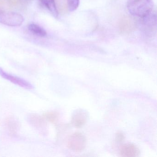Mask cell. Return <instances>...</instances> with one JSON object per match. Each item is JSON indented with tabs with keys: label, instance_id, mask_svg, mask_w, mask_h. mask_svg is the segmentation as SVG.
I'll return each mask as SVG.
<instances>
[{
	"label": "cell",
	"instance_id": "cell-1",
	"mask_svg": "<svg viewBox=\"0 0 157 157\" xmlns=\"http://www.w3.org/2000/svg\"><path fill=\"white\" fill-rule=\"evenodd\" d=\"M127 8L130 14L142 18L152 11V0H128Z\"/></svg>",
	"mask_w": 157,
	"mask_h": 157
},
{
	"label": "cell",
	"instance_id": "cell-2",
	"mask_svg": "<svg viewBox=\"0 0 157 157\" xmlns=\"http://www.w3.org/2000/svg\"><path fill=\"white\" fill-rule=\"evenodd\" d=\"M24 21L23 16L20 13L0 10V23L11 27H16L22 25Z\"/></svg>",
	"mask_w": 157,
	"mask_h": 157
},
{
	"label": "cell",
	"instance_id": "cell-3",
	"mask_svg": "<svg viewBox=\"0 0 157 157\" xmlns=\"http://www.w3.org/2000/svg\"><path fill=\"white\" fill-rule=\"evenodd\" d=\"M86 138L80 132H75L69 137L67 141L68 148L75 151H81L86 146Z\"/></svg>",
	"mask_w": 157,
	"mask_h": 157
},
{
	"label": "cell",
	"instance_id": "cell-4",
	"mask_svg": "<svg viewBox=\"0 0 157 157\" xmlns=\"http://www.w3.org/2000/svg\"><path fill=\"white\" fill-rule=\"evenodd\" d=\"M0 76L3 78L9 81L13 84L20 86L21 88L27 90H32L34 88L33 85L29 82L20 77L8 73L3 70V69L2 68H0Z\"/></svg>",
	"mask_w": 157,
	"mask_h": 157
},
{
	"label": "cell",
	"instance_id": "cell-5",
	"mask_svg": "<svg viewBox=\"0 0 157 157\" xmlns=\"http://www.w3.org/2000/svg\"><path fill=\"white\" fill-rule=\"evenodd\" d=\"M142 27L146 34L148 35L155 33L157 27V16L156 13L152 12L142 18Z\"/></svg>",
	"mask_w": 157,
	"mask_h": 157
},
{
	"label": "cell",
	"instance_id": "cell-6",
	"mask_svg": "<svg viewBox=\"0 0 157 157\" xmlns=\"http://www.w3.org/2000/svg\"><path fill=\"white\" fill-rule=\"evenodd\" d=\"M119 27L122 33H130L136 29V22L130 17L124 16L120 20Z\"/></svg>",
	"mask_w": 157,
	"mask_h": 157
},
{
	"label": "cell",
	"instance_id": "cell-7",
	"mask_svg": "<svg viewBox=\"0 0 157 157\" xmlns=\"http://www.w3.org/2000/svg\"><path fill=\"white\" fill-rule=\"evenodd\" d=\"M28 119L30 124L37 130L42 133L45 131L47 124L43 116L36 114H32L28 117Z\"/></svg>",
	"mask_w": 157,
	"mask_h": 157
},
{
	"label": "cell",
	"instance_id": "cell-8",
	"mask_svg": "<svg viewBox=\"0 0 157 157\" xmlns=\"http://www.w3.org/2000/svg\"><path fill=\"white\" fill-rule=\"evenodd\" d=\"M87 113L84 110H78L73 114L71 118L72 124L77 128H81L83 127L87 121Z\"/></svg>",
	"mask_w": 157,
	"mask_h": 157
},
{
	"label": "cell",
	"instance_id": "cell-9",
	"mask_svg": "<svg viewBox=\"0 0 157 157\" xmlns=\"http://www.w3.org/2000/svg\"><path fill=\"white\" fill-rule=\"evenodd\" d=\"M4 124L10 136L15 137L18 135L20 124L19 121L14 117H7L4 121Z\"/></svg>",
	"mask_w": 157,
	"mask_h": 157
},
{
	"label": "cell",
	"instance_id": "cell-10",
	"mask_svg": "<svg viewBox=\"0 0 157 157\" xmlns=\"http://www.w3.org/2000/svg\"><path fill=\"white\" fill-rule=\"evenodd\" d=\"M120 154L121 156L124 157H138L140 154V151L136 145L131 143H127L121 146Z\"/></svg>",
	"mask_w": 157,
	"mask_h": 157
},
{
	"label": "cell",
	"instance_id": "cell-11",
	"mask_svg": "<svg viewBox=\"0 0 157 157\" xmlns=\"http://www.w3.org/2000/svg\"><path fill=\"white\" fill-rule=\"evenodd\" d=\"M29 31L34 35L40 37H45L47 35L46 31L39 26L34 23L30 24L28 26Z\"/></svg>",
	"mask_w": 157,
	"mask_h": 157
},
{
	"label": "cell",
	"instance_id": "cell-12",
	"mask_svg": "<svg viewBox=\"0 0 157 157\" xmlns=\"http://www.w3.org/2000/svg\"><path fill=\"white\" fill-rule=\"evenodd\" d=\"M41 3L49 10L51 14L57 17L58 16V12L57 9L55 0H39Z\"/></svg>",
	"mask_w": 157,
	"mask_h": 157
},
{
	"label": "cell",
	"instance_id": "cell-13",
	"mask_svg": "<svg viewBox=\"0 0 157 157\" xmlns=\"http://www.w3.org/2000/svg\"><path fill=\"white\" fill-rule=\"evenodd\" d=\"M43 117L47 121L56 124L59 119V113L55 111L46 112L43 114Z\"/></svg>",
	"mask_w": 157,
	"mask_h": 157
},
{
	"label": "cell",
	"instance_id": "cell-14",
	"mask_svg": "<svg viewBox=\"0 0 157 157\" xmlns=\"http://www.w3.org/2000/svg\"><path fill=\"white\" fill-rule=\"evenodd\" d=\"M68 8L71 12L76 10L79 5V0H67Z\"/></svg>",
	"mask_w": 157,
	"mask_h": 157
},
{
	"label": "cell",
	"instance_id": "cell-15",
	"mask_svg": "<svg viewBox=\"0 0 157 157\" xmlns=\"http://www.w3.org/2000/svg\"><path fill=\"white\" fill-rule=\"evenodd\" d=\"M124 139L125 136L124 133L122 132H118L116 133L115 137L116 141L118 143H121L124 140Z\"/></svg>",
	"mask_w": 157,
	"mask_h": 157
}]
</instances>
